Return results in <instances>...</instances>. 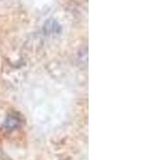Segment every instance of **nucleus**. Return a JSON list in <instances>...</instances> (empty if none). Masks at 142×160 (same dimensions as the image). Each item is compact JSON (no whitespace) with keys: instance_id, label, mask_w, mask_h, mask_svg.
<instances>
[{"instance_id":"2","label":"nucleus","mask_w":142,"mask_h":160,"mask_svg":"<svg viewBox=\"0 0 142 160\" xmlns=\"http://www.w3.org/2000/svg\"><path fill=\"white\" fill-rule=\"evenodd\" d=\"M44 29H45L46 34H57V33L60 32L61 28L58 22H55V20H49V22H46Z\"/></svg>"},{"instance_id":"1","label":"nucleus","mask_w":142,"mask_h":160,"mask_svg":"<svg viewBox=\"0 0 142 160\" xmlns=\"http://www.w3.org/2000/svg\"><path fill=\"white\" fill-rule=\"evenodd\" d=\"M20 126V120L16 115H8L4 120L3 124H2V128L7 131H11L14 130L16 128H18Z\"/></svg>"}]
</instances>
